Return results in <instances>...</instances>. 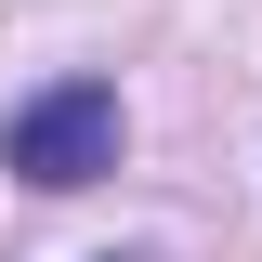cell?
<instances>
[{
  "label": "cell",
  "mask_w": 262,
  "mask_h": 262,
  "mask_svg": "<svg viewBox=\"0 0 262 262\" xmlns=\"http://www.w3.org/2000/svg\"><path fill=\"white\" fill-rule=\"evenodd\" d=\"M0 158L27 170V184H105L118 170V92L105 79H53L39 105H13V131H0Z\"/></svg>",
  "instance_id": "1"
}]
</instances>
